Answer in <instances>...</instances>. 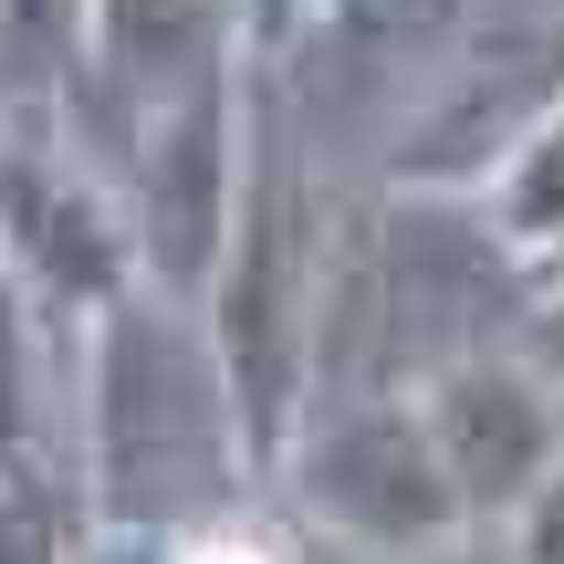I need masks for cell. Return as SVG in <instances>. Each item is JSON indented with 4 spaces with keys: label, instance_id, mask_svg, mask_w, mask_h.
<instances>
[{
    "label": "cell",
    "instance_id": "obj_1",
    "mask_svg": "<svg viewBox=\"0 0 564 564\" xmlns=\"http://www.w3.org/2000/svg\"><path fill=\"white\" fill-rule=\"evenodd\" d=\"M241 481H272L251 449L241 387L220 366L199 303L116 293L84 314V491L105 533H178L199 512H230Z\"/></svg>",
    "mask_w": 564,
    "mask_h": 564
},
{
    "label": "cell",
    "instance_id": "obj_2",
    "mask_svg": "<svg viewBox=\"0 0 564 564\" xmlns=\"http://www.w3.org/2000/svg\"><path fill=\"white\" fill-rule=\"evenodd\" d=\"M272 481L293 491L314 544H335L356 564H408V554L449 544V533H470V502L449 481L440 440H429L419 387H377V398L314 408Z\"/></svg>",
    "mask_w": 564,
    "mask_h": 564
},
{
    "label": "cell",
    "instance_id": "obj_3",
    "mask_svg": "<svg viewBox=\"0 0 564 564\" xmlns=\"http://www.w3.org/2000/svg\"><path fill=\"white\" fill-rule=\"evenodd\" d=\"M419 408H429V440H440L470 523H512L564 470V387L533 366L523 335L481 345V356H449L440 377H419Z\"/></svg>",
    "mask_w": 564,
    "mask_h": 564
},
{
    "label": "cell",
    "instance_id": "obj_4",
    "mask_svg": "<svg viewBox=\"0 0 564 564\" xmlns=\"http://www.w3.org/2000/svg\"><path fill=\"white\" fill-rule=\"evenodd\" d=\"M0 481H84V314L0 262Z\"/></svg>",
    "mask_w": 564,
    "mask_h": 564
},
{
    "label": "cell",
    "instance_id": "obj_5",
    "mask_svg": "<svg viewBox=\"0 0 564 564\" xmlns=\"http://www.w3.org/2000/svg\"><path fill=\"white\" fill-rule=\"evenodd\" d=\"M470 199H481L491 241H502L523 272H544V262H554V251H564V105H544V116L512 137V158L491 167Z\"/></svg>",
    "mask_w": 564,
    "mask_h": 564
},
{
    "label": "cell",
    "instance_id": "obj_6",
    "mask_svg": "<svg viewBox=\"0 0 564 564\" xmlns=\"http://www.w3.org/2000/svg\"><path fill=\"white\" fill-rule=\"evenodd\" d=\"M95 42V0H0V95L11 105H63Z\"/></svg>",
    "mask_w": 564,
    "mask_h": 564
},
{
    "label": "cell",
    "instance_id": "obj_7",
    "mask_svg": "<svg viewBox=\"0 0 564 564\" xmlns=\"http://www.w3.org/2000/svg\"><path fill=\"white\" fill-rule=\"evenodd\" d=\"M105 544L84 481H0V564H84Z\"/></svg>",
    "mask_w": 564,
    "mask_h": 564
},
{
    "label": "cell",
    "instance_id": "obj_8",
    "mask_svg": "<svg viewBox=\"0 0 564 564\" xmlns=\"http://www.w3.org/2000/svg\"><path fill=\"white\" fill-rule=\"evenodd\" d=\"M167 564H324V554L303 544V533L262 523L251 502H230V512H199V523L167 533Z\"/></svg>",
    "mask_w": 564,
    "mask_h": 564
},
{
    "label": "cell",
    "instance_id": "obj_9",
    "mask_svg": "<svg viewBox=\"0 0 564 564\" xmlns=\"http://www.w3.org/2000/svg\"><path fill=\"white\" fill-rule=\"evenodd\" d=\"M408 564H523V544H512L502 523H470V533H449V544H429V554H408Z\"/></svg>",
    "mask_w": 564,
    "mask_h": 564
},
{
    "label": "cell",
    "instance_id": "obj_10",
    "mask_svg": "<svg viewBox=\"0 0 564 564\" xmlns=\"http://www.w3.org/2000/svg\"><path fill=\"white\" fill-rule=\"evenodd\" d=\"M523 345H533V366L564 387V303H533V314H523Z\"/></svg>",
    "mask_w": 564,
    "mask_h": 564
},
{
    "label": "cell",
    "instance_id": "obj_11",
    "mask_svg": "<svg viewBox=\"0 0 564 564\" xmlns=\"http://www.w3.org/2000/svg\"><path fill=\"white\" fill-rule=\"evenodd\" d=\"M533 303H564V251H554L544 272H533Z\"/></svg>",
    "mask_w": 564,
    "mask_h": 564
}]
</instances>
